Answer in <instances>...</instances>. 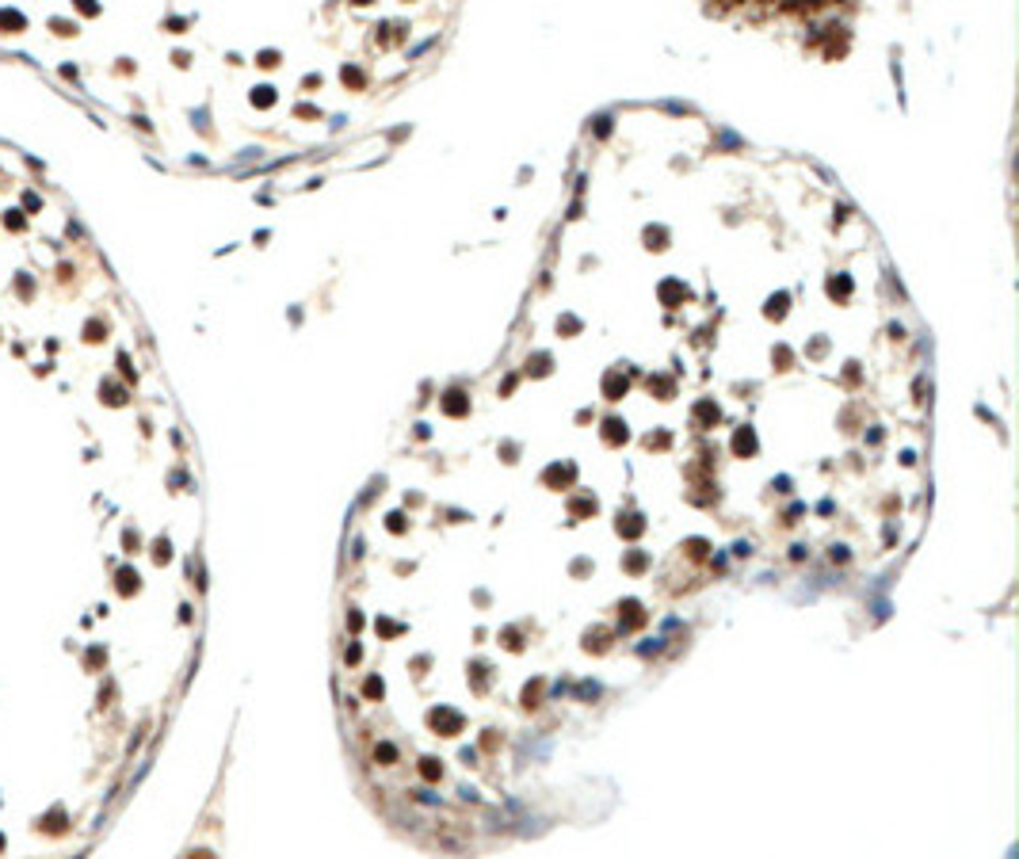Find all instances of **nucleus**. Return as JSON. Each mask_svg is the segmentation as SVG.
I'll return each mask as SVG.
<instances>
[{
	"mask_svg": "<svg viewBox=\"0 0 1019 859\" xmlns=\"http://www.w3.org/2000/svg\"><path fill=\"white\" fill-rule=\"evenodd\" d=\"M738 451H752V436H749V432H741V436H738Z\"/></svg>",
	"mask_w": 1019,
	"mask_h": 859,
	"instance_id": "f257e3e1",
	"label": "nucleus"
},
{
	"mask_svg": "<svg viewBox=\"0 0 1019 859\" xmlns=\"http://www.w3.org/2000/svg\"><path fill=\"white\" fill-rule=\"evenodd\" d=\"M424 776H428V779H436V776H439V768L432 764V760H424Z\"/></svg>",
	"mask_w": 1019,
	"mask_h": 859,
	"instance_id": "f03ea898",
	"label": "nucleus"
},
{
	"mask_svg": "<svg viewBox=\"0 0 1019 859\" xmlns=\"http://www.w3.org/2000/svg\"><path fill=\"white\" fill-rule=\"evenodd\" d=\"M722 4H744V0H722Z\"/></svg>",
	"mask_w": 1019,
	"mask_h": 859,
	"instance_id": "7ed1b4c3",
	"label": "nucleus"
}]
</instances>
